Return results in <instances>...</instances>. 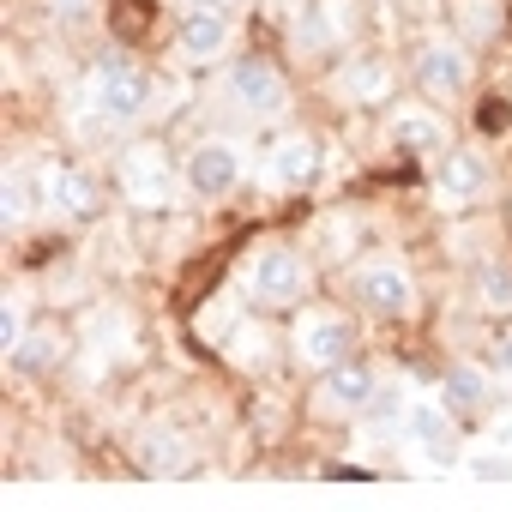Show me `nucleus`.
I'll use <instances>...</instances> for the list:
<instances>
[{
  "label": "nucleus",
  "instance_id": "obj_23",
  "mask_svg": "<svg viewBox=\"0 0 512 512\" xmlns=\"http://www.w3.org/2000/svg\"><path fill=\"white\" fill-rule=\"evenodd\" d=\"M187 7H229V0H187Z\"/></svg>",
  "mask_w": 512,
  "mask_h": 512
},
{
  "label": "nucleus",
  "instance_id": "obj_1",
  "mask_svg": "<svg viewBox=\"0 0 512 512\" xmlns=\"http://www.w3.org/2000/svg\"><path fill=\"white\" fill-rule=\"evenodd\" d=\"M241 290L247 302H260V308H296L308 296V260L296 247H260L253 260L241 266Z\"/></svg>",
  "mask_w": 512,
  "mask_h": 512
},
{
  "label": "nucleus",
  "instance_id": "obj_18",
  "mask_svg": "<svg viewBox=\"0 0 512 512\" xmlns=\"http://www.w3.org/2000/svg\"><path fill=\"white\" fill-rule=\"evenodd\" d=\"M476 302L488 314H512V266H482L476 272Z\"/></svg>",
  "mask_w": 512,
  "mask_h": 512
},
{
  "label": "nucleus",
  "instance_id": "obj_9",
  "mask_svg": "<svg viewBox=\"0 0 512 512\" xmlns=\"http://www.w3.org/2000/svg\"><path fill=\"white\" fill-rule=\"evenodd\" d=\"M374 392H380V374L368 362H338L320 380V410L326 416H362L374 404Z\"/></svg>",
  "mask_w": 512,
  "mask_h": 512
},
{
  "label": "nucleus",
  "instance_id": "obj_19",
  "mask_svg": "<svg viewBox=\"0 0 512 512\" xmlns=\"http://www.w3.org/2000/svg\"><path fill=\"white\" fill-rule=\"evenodd\" d=\"M37 199H43V193H37V175H25V169H7V223H25Z\"/></svg>",
  "mask_w": 512,
  "mask_h": 512
},
{
  "label": "nucleus",
  "instance_id": "obj_15",
  "mask_svg": "<svg viewBox=\"0 0 512 512\" xmlns=\"http://www.w3.org/2000/svg\"><path fill=\"white\" fill-rule=\"evenodd\" d=\"M386 133H392L398 151H440L446 145V121L428 103H398L392 121H386Z\"/></svg>",
  "mask_w": 512,
  "mask_h": 512
},
{
  "label": "nucleus",
  "instance_id": "obj_12",
  "mask_svg": "<svg viewBox=\"0 0 512 512\" xmlns=\"http://www.w3.org/2000/svg\"><path fill=\"white\" fill-rule=\"evenodd\" d=\"M37 193H43V205L61 211V217L97 211V187H91V175H85L79 163H43V169H37Z\"/></svg>",
  "mask_w": 512,
  "mask_h": 512
},
{
  "label": "nucleus",
  "instance_id": "obj_10",
  "mask_svg": "<svg viewBox=\"0 0 512 512\" xmlns=\"http://www.w3.org/2000/svg\"><path fill=\"white\" fill-rule=\"evenodd\" d=\"M404 434H410V446L428 458V464H452L458 458V422H452V410L446 404H410V416H404Z\"/></svg>",
  "mask_w": 512,
  "mask_h": 512
},
{
  "label": "nucleus",
  "instance_id": "obj_6",
  "mask_svg": "<svg viewBox=\"0 0 512 512\" xmlns=\"http://www.w3.org/2000/svg\"><path fill=\"white\" fill-rule=\"evenodd\" d=\"M350 344H356V326L344 314H332V308H314V314L296 320V356L308 368H320V374L338 368V362H350Z\"/></svg>",
  "mask_w": 512,
  "mask_h": 512
},
{
  "label": "nucleus",
  "instance_id": "obj_16",
  "mask_svg": "<svg viewBox=\"0 0 512 512\" xmlns=\"http://www.w3.org/2000/svg\"><path fill=\"white\" fill-rule=\"evenodd\" d=\"M386 91H392V67L386 61H350L338 73V97L344 103H380Z\"/></svg>",
  "mask_w": 512,
  "mask_h": 512
},
{
  "label": "nucleus",
  "instance_id": "obj_13",
  "mask_svg": "<svg viewBox=\"0 0 512 512\" xmlns=\"http://www.w3.org/2000/svg\"><path fill=\"white\" fill-rule=\"evenodd\" d=\"M314 169H320V145H314L308 133H284V139L266 151V181H272L278 193L308 187V181H314Z\"/></svg>",
  "mask_w": 512,
  "mask_h": 512
},
{
  "label": "nucleus",
  "instance_id": "obj_20",
  "mask_svg": "<svg viewBox=\"0 0 512 512\" xmlns=\"http://www.w3.org/2000/svg\"><path fill=\"white\" fill-rule=\"evenodd\" d=\"M145 458H151V470H187V440H175V434L163 428V434L145 440Z\"/></svg>",
  "mask_w": 512,
  "mask_h": 512
},
{
  "label": "nucleus",
  "instance_id": "obj_21",
  "mask_svg": "<svg viewBox=\"0 0 512 512\" xmlns=\"http://www.w3.org/2000/svg\"><path fill=\"white\" fill-rule=\"evenodd\" d=\"M25 338H31V320H25V302H13V296H7V308H0V350H7V356H13V350H19Z\"/></svg>",
  "mask_w": 512,
  "mask_h": 512
},
{
  "label": "nucleus",
  "instance_id": "obj_4",
  "mask_svg": "<svg viewBox=\"0 0 512 512\" xmlns=\"http://www.w3.org/2000/svg\"><path fill=\"white\" fill-rule=\"evenodd\" d=\"M121 193L139 205V211H163L175 199V169L163 157V145H133L121 157Z\"/></svg>",
  "mask_w": 512,
  "mask_h": 512
},
{
  "label": "nucleus",
  "instance_id": "obj_11",
  "mask_svg": "<svg viewBox=\"0 0 512 512\" xmlns=\"http://www.w3.org/2000/svg\"><path fill=\"white\" fill-rule=\"evenodd\" d=\"M229 37H235V25H229V13L223 7H187V19H181V31H175V43H181V55L187 61H223L229 55Z\"/></svg>",
  "mask_w": 512,
  "mask_h": 512
},
{
  "label": "nucleus",
  "instance_id": "obj_17",
  "mask_svg": "<svg viewBox=\"0 0 512 512\" xmlns=\"http://www.w3.org/2000/svg\"><path fill=\"white\" fill-rule=\"evenodd\" d=\"M494 398V386H488V374H476V368H452L446 374V386H440V404L458 416V410H482Z\"/></svg>",
  "mask_w": 512,
  "mask_h": 512
},
{
  "label": "nucleus",
  "instance_id": "obj_7",
  "mask_svg": "<svg viewBox=\"0 0 512 512\" xmlns=\"http://www.w3.org/2000/svg\"><path fill=\"white\" fill-rule=\"evenodd\" d=\"M416 85H422V97H434V103L464 97V91H470V55H464V43H452V37L422 43V55H416Z\"/></svg>",
  "mask_w": 512,
  "mask_h": 512
},
{
  "label": "nucleus",
  "instance_id": "obj_3",
  "mask_svg": "<svg viewBox=\"0 0 512 512\" xmlns=\"http://www.w3.org/2000/svg\"><path fill=\"white\" fill-rule=\"evenodd\" d=\"M223 91H229V103H235L241 115H253V121H266V115H278V109L290 103V85H284V73H278L266 55H241V61L229 67Z\"/></svg>",
  "mask_w": 512,
  "mask_h": 512
},
{
  "label": "nucleus",
  "instance_id": "obj_2",
  "mask_svg": "<svg viewBox=\"0 0 512 512\" xmlns=\"http://www.w3.org/2000/svg\"><path fill=\"white\" fill-rule=\"evenodd\" d=\"M85 97H91V109L103 121H139L145 103H151V73L139 61H127V55H103L91 67V79H85Z\"/></svg>",
  "mask_w": 512,
  "mask_h": 512
},
{
  "label": "nucleus",
  "instance_id": "obj_14",
  "mask_svg": "<svg viewBox=\"0 0 512 512\" xmlns=\"http://www.w3.org/2000/svg\"><path fill=\"white\" fill-rule=\"evenodd\" d=\"M488 193V163L476 151H446L434 169V199L440 205H476Z\"/></svg>",
  "mask_w": 512,
  "mask_h": 512
},
{
  "label": "nucleus",
  "instance_id": "obj_8",
  "mask_svg": "<svg viewBox=\"0 0 512 512\" xmlns=\"http://www.w3.org/2000/svg\"><path fill=\"white\" fill-rule=\"evenodd\" d=\"M181 181H187L199 199H223V193L241 187V151H235L229 139H199V145L187 151V163H181Z\"/></svg>",
  "mask_w": 512,
  "mask_h": 512
},
{
  "label": "nucleus",
  "instance_id": "obj_5",
  "mask_svg": "<svg viewBox=\"0 0 512 512\" xmlns=\"http://www.w3.org/2000/svg\"><path fill=\"white\" fill-rule=\"evenodd\" d=\"M356 302L374 308V314H386V320L410 314V302H416L410 266H404V260H362V266H356Z\"/></svg>",
  "mask_w": 512,
  "mask_h": 512
},
{
  "label": "nucleus",
  "instance_id": "obj_22",
  "mask_svg": "<svg viewBox=\"0 0 512 512\" xmlns=\"http://www.w3.org/2000/svg\"><path fill=\"white\" fill-rule=\"evenodd\" d=\"M494 368L512 374V332H500V344H494Z\"/></svg>",
  "mask_w": 512,
  "mask_h": 512
}]
</instances>
